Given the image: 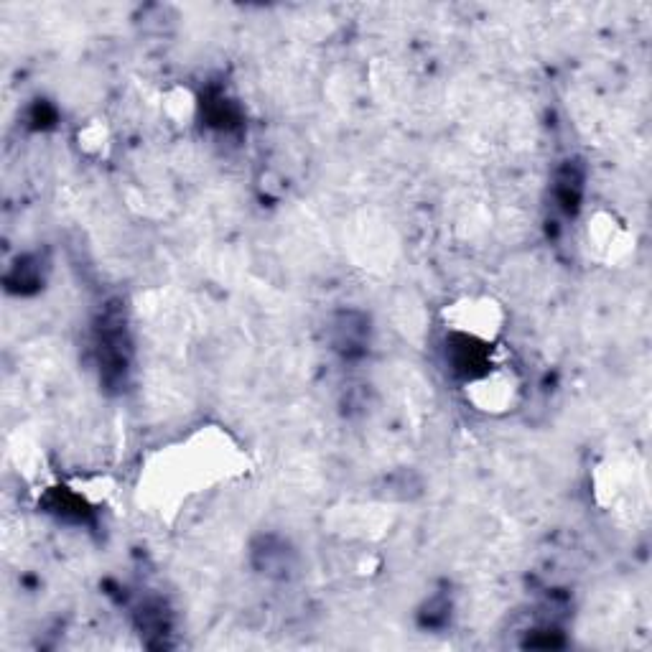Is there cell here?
<instances>
[{
    "label": "cell",
    "instance_id": "1",
    "mask_svg": "<svg viewBox=\"0 0 652 652\" xmlns=\"http://www.w3.org/2000/svg\"><path fill=\"white\" fill-rule=\"evenodd\" d=\"M128 334H125L123 316L107 311L97 329V352H100V370L107 383L125 380L128 370Z\"/></svg>",
    "mask_w": 652,
    "mask_h": 652
},
{
    "label": "cell",
    "instance_id": "2",
    "mask_svg": "<svg viewBox=\"0 0 652 652\" xmlns=\"http://www.w3.org/2000/svg\"><path fill=\"white\" fill-rule=\"evenodd\" d=\"M367 342H370V321L365 314L357 311H347L339 314L334 321V349L347 360H357L367 352Z\"/></svg>",
    "mask_w": 652,
    "mask_h": 652
},
{
    "label": "cell",
    "instance_id": "3",
    "mask_svg": "<svg viewBox=\"0 0 652 652\" xmlns=\"http://www.w3.org/2000/svg\"><path fill=\"white\" fill-rule=\"evenodd\" d=\"M584 166L576 161H566L563 169L558 171L556 176V199L558 207L566 214H576L581 207V199H584Z\"/></svg>",
    "mask_w": 652,
    "mask_h": 652
},
{
    "label": "cell",
    "instance_id": "4",
    "mask_svg": "<svg viewBox=\"0 0 652 652\" xmlns=\"http://www.w3.org/2000/svg\"><path fill=\"white\" fill-rule=\"evenodd\" d=\"M253 561L263 574L286 576L293 566V553L281 538L268 535V538H260L258 546L253 548Z\"/></svg>",
    "mask_w": 652,
    "mask_h": 652
},
{
    "label": "cell",
    "instance_id": "5",
    "mask_svg": "<svg viewBox=\"0 0 652 652\" xmlns=\"http://www.w3.org/2000/svg\"><path fill=\"white\" fill-rule=\"evenodd\" d=\"M41 281H44V273H41V260L36 255L18 258L6 276L8 288L16 293H34L41 286Z\"/></svg>",
    "mask_w": 652,
    "mask_h": 652
},
{
    "label": "cell",
    "instance_id": "6",
    "mask_svg": "<svg viewBox=\"0 0 652 652\" xmlns=\"http://www.w3.org/2000/svg\"><path fill=\"white\" fill-rule=\"evenodd\" d=\"M449 602H446L444 596H436L431 602L426 604V612L421 614V622L426 627H444L449 622Z\"/></svg>",
    "mask_w": 652,
    "mask_h": 652
}]
</instances>
